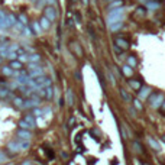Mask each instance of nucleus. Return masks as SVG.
<instances>
[{
  "label": "nucleus",
  "mask_w": 165,
  "mask_h": 165,
  "mask_svg": "<svg viewBox=\"0 0 165 165\" xmlns=\"http://www.w3.org/2000/svg\"><path fill=\"white\" fill-rule=\"evenodd\" d=\"M31 148V141H13L7 145V149L10 151L12 154H17V152H22V151H28Z\"/></svg>",
  "instance_id": "nucleus-1"
},
{
  "label": "nucleus",
  "mask_w": 165,
  "mask_h": 165,
  "mask_svg": "<svg viewBox=\"0 0 165 165\" xmlns=\"http://www.w3.org/2000/svg\"><path fill=\"white\" fill-rule=\"evenodd\" d=\"M28 86H31L33 88H44L51 86V78L46 77V75H39L36 78H29L28 81Z\"/></svg>",
  "instance_id": "nucleus-2"
},
{
  "label": "nucleus",
  "mask_w": 165,
  "mask_h": 165,
  "mask_svg": "<svg viewBox=\"0 0 165 165\" xmlns=\"http://www.w3.org/2000/svg\"><path fill=\"white\" fill-rule=\"evenodd\" d=\"M123 16H125V9L123 7H117V9H112L107 16V22L113 23V22H117V20H123Z\"/></svg>",
  "instance_id": "nucleus-3"
},
{
  "label": "nucleus",
  "mask_w": 165,
  "mask_h": 165,
  "mask_svg": "<svg viewBox=\"0 0 165 165\" xmlns=\"http://www.w3.org/2000/svg\"><path fill=\"white\" fill-rule=\"evenodd\" d=\"M44 16L48 17L51 22H55L57 20V17H58V13H57V9H55V6H46L44 10Z\"/></svg>",
  "instance_id": "nucleus-4"
},
{
  "label": "nucleus",
  "mask_w": 165,
  "mask_h": 165,
  "mask_svg": "<svg viewBox=\"0 0 165 165\" xmlns=\"http://www.w3.org/2000/svg\"><path fill=\"white\" fill-rule=\"evenodd\" d=\"M16 136H17V139H20V141H31L32 133H31L29 129H20V127H19V130L16 132Z\"/></svg>",
  "instance_id": "nucleus-5"
},
{
  "label": "nucleus",
  "mask_w": 165,
  "mask_h": 165,
  "mask_svg": "<svg viewBox=\"0 0 165 165\" xmlns=\"http://www.w3.org/2000/svg\"><path fill=\"white\" fill-rule=\"evenodd\" d=\"M7 28H10L9 20H7V13H5L3 10H0V31H5Z\"/></svg>",
  "instance_id": "nucleus-6"
},
{
  "label": "nucleus",
  "mask_w": 165,
  "mask_h": 165,
  "mask_svg": "<svg viewBox=\"0 0 165 165\" xmlns=\"http://www.w3.org/2000/svg\"><path fill=\"white\" fill-rule=\"evenodd\" d=\"M161 101H162V96L161 94H152L151 97H149V103L152 107H160L161 106Z\"/></svg>",
  "instance_id": "nucleus-7"
},
{
  "label": "nucleus",
  "mask_w": 165,
  "mask_h": 165,
  "mask_svg": "<svg viewBox=\"0 0 165 165\" xmlns=\"http://www.w3.org/2000/svg\"><path fill=\"white\" fill-rule=\"evenodd\" d=\"M28 75H29V78H36V77H39V75H44V70L39 68V67H36V68H33V70H29Z\"/></svg>",
  "instance_id": "nucleus-8"
},
{
  "label": "nucleus",
  "mask_w": 165,
  "mask_h": 165,
  "mask_svg": "<svg viewBox=\"0 0 165 165\" xmlns=\"http://www.w3.org/2000/svg\"><path fill=\"white\" fill-rule=\"evenodd\" d=\"M115 44H116L117 48H122V50H127V48H129V42H127L126 39H123V38H116Z\"/></svg>",
  "instance_id": "nucleus-9"
},
{
  "label": "nucleus",
  "mask_w": 165,
  "mask_h": 165,
  "mask_svg": "<svg viewBox=\"0 0 165 165\" xmlns=\"http://www.w3.org/2000/svg\"><path fill=\"white\" fill-rule=\"evenodd\" d=\"M151 94V88L149 87H141L139 88V99L141 100H146Z\"/></svg>",
  "instance_id": "nucleus-10"
},
{
  "label": "nucleus",
  "mask_w": 165,
  "mask_h": 165,
  "mask_svg": "<svg viewBox=\"0 0 165 165\" xmlns=\"http://www.w3.org/2000/svg\"><path fill=\"white\" fill-rule=\"evenodd\" d=\"M39 25H41V28H42L44 31H48V29L51 28V20L48 19V17L42 16L41 17V20H39Z\"/></svg>",
  "instance_id": "nucleus-11"
},
{
  "label": "nucleus",
  "mask_w": 165,
  "mask_h": 165,
  "mask_svg": "<svg viewBox=\"0 0 165 165\" xmlns=\"http://www.w3.org/2000/svg\"><path fill=\"white\" fill-rule=\"evenodd\" d=\"M10 68H13L15 71H19L23 68V62H20L19 60H12L10 61Z\"/></svg>",
  "instance_id": "nucleus-12"
},
{
  "label": "nucleus",
  "mask_w": 165,
  "mask_h": 165,
  "mask_svg": "<svg viewBox=\"0 0 165 165\" xmlns=\"http://www.w3.org/2000/svg\"><path fill=\"white\" fill-rule=\"evenodd\" d=\"M65 100H67V105H68V106L74 105V96H72V90H71V88H68V90H67Z\"/></svg>",
  "instance_id": "nucleus-13"
},
{
  "label": "nucleus",
  "mask_w": 165,
  "mask_h": 165,
  "mask_svg": "<svg viewBox=\"0 0 165 165\" xmlns=\"http://www.w3.org/2000/svg\"><path fill=\"white\" fill-rule=\"evenodd\" d=\"M12 93H10V90L6 87H0V99H7V97H10Z\"/></svg>",
  "instance_id": "nucleus-14"
},
{
  "label": "nucleus",
  "mask_w": 165,
  "mask_h": 165,
  "mask_svg": "<svg viewBox=\"0 0 165 165\" xmlns=\"http://www.w3.org/2000/svg\"><path fill=\"white\" fill-rule=\"evenodd\" d=\"M25 120L29 123V126H31V129H33V127L36 126V120H35V116L33 115H26L25 117H23Z\"/></svg>",
  "instance_id": "nucleus-15"
},
{
  "label": "nucleus",
  "mask_w": 165,
  "mask_h": 165,
  "mask_svg": "<svg viewBox=\"0 0 165 165\" xmlns=\"http://www.w3.org/2000/svg\"><path fill=\"white\" fill-rule=\"evenodd\" d=\"M109 26H110V31H112V32H116V31H119V29L123 26V20H117V22L110 23Z\"/></svg>",
  "instance_id": "nucleus-16"
},
{
  "label": "nucleus",
  "mask_w": 165,
  "mask_h": 165,
  "mask_svg": "<svg viewBox=\"0 0 165 165\" xmlns=\"http://www.w3.org/2000/svg\"><path fill=\"white\" fill-rule=\"evenodd\" d=\"M32 29H33V33L35 35H41L42 33V28H41V25H39V22H32Z\"/></svg>",
  "instance_id": "nucleus-17"
},
{
  "label": "nucleus",
  "mask_w": 165,
  "mask_h": 165,
  "mask_svg": "<svg viewBox=\"0 0 165 165\" xmlns=\"http://www.w3.org/2000/svg\"><path fill=\"white\" fill-rule=\"evenodd\" d=\"M41 61V55L39 54H31V55H28V62H39Z\"/></svg>",
  "instance_id": "nucleus-18"
},
{
  "label": "nucleus",
  "mask_w": 165,
  "mask_h": 165,
  "mask_svg": "<svg viewBox=\"0 0 165 165\" xmlns=\"http://www.w3.org/2000/svg\"><path fill=\"white\" fill-rule=\"evenodd\" d=\"M44 90H45V99L46 100L52 99V96H54V90H52V87L48 86V87H44Z\"/></svg>",
  "instance_id": "nucleus-19"
},
{
  "label": "nucleus",
  "mask_w": 165,
  "mask_h": 165,
  "mask_svg": "<svg viewBox=\"0 0 165 165\" xmlns=\"http://www.w3.org/2000/svg\"><path fill=\"white\" fill-rule=\"evenodd\" d=\"M148 143H149V145H151V146H152V148L155 149V151H161L160 143L156 142V141H155L154 138H151V136H149V138H148Z\"/></svg>",
  "instance_id": "nucleus-20"
},
{
  "label": "nucleus",
  "mask_w": 165,
  "mask_h": 165,
  "mask_svg": "<svg viewBox=\"0 0 165 165\" xmlns=\"http://www.w3.org/2000/svg\"><path fill=\"white\" fill-rule=\"evenodd\" d=\"M2 72H3V75L10 77V75H13V74H15V70H13V68H10V65H9V67H3V68H2Z\"/></svg>",
  "instance_id": "nucleus-21"
},
{
  "label": "nucleus",
  "mask_w": 165,
  "mask_h": 165,
  "mask_svg": "<svg viewBox=\"0 0 165 165\" xmlns=\"http://www.w3.org/2000/svg\"><path fill=\"white\" fill-rule=\"evenodd\" d=\"M129 84H130V87H132L135 91H139V88L142 87L141 81H138V80H130V81H129Z\"/></svg>",
  "instance_id": "nucleus-22"
},
{
  "label": "nucleus",
  "mask_w": 165,
  "mask_h": 165,
  "mask_svg": "<svg viewBox=\"0 0 165 165\" xmlns=\"http://www.w3.org/2000/svg\"><path fill=\"white\" fill-rule=\"evenodd\" d=\"M122 72H123V75H126V77H130L133 74V68L129 65H125L123 68H122Z\"/></svg>",
  "instance_id": "nucleus-23"
},
{
  "label": "nucleus",
  "mask_w": 165,
  "mask_h": 165,
  "mask_svg": "<svg viewBox=\"0 0 165 165\" xmlns=\"http://www.w3.org/2000/svg\"><path fill=\"white\" fill-rule=\"evenodd\" d=\"M7 20H9V25L12 26H15L17 22V16H15V15H12V13H7Z\"/></svg>",
  "instance_id": "nucleus-24"
},
{
  "label": "nucleus",
  "mask_w": 165,
  "mask_h": 165,
  "mask_svg": "<svg viewBox=\"0 0 165 165\" xmlns=\"http://www.w3.org/2000/svg\"><path fill=\"white\" fill-rule=\"evenodd\" d=\"M138 64V60L133 57V55H130V57H127V65L129 67H132V68H135Z\"/></svg>",
  "instance_id": "nucleus-25"
},
{
  "label": "nucleus",
  "mask_w": 165,
  "mask_h": 165,
  "mask_svg": "<svg viewBox=\"0 0 165 165\" xmlns=\"http://www.w3.org/2000/svg\"><path fill=\"white\" fill-rule=\"evenodd\" d=\"M122 6H123V0H115V2L109 6V10L110 9H117V7H122Z\"/></svg>",
  "instance_id": "nucleus-26"
},
{
  "label": "nucleus",
  "mask_w": 165,
  "mask_h": 165,
  "mask_svg": "<svg viewBox=\"0 0 165 165\" xmlns=\"http://www.w3.org/2000/svg\"><path fill=\"white\" fill-rule=\"evenodd\" d=\"M32 115L35 117H39V116L44 115V109H39V107H33L32 109Z\"/></svg>",
  "instance_id": "nucleus-27"
},
{
  "label": "nucleus",
  "mask_w": 165,
  "mask_h": 165,
  "mask_svg": "<svg viewBox=\"0 0 165 165\" xmlns=\"http://www.w3.org/2000/svg\"><path fill=\"white\" fill-rule=\"evenodd\" d=\"M19 127L20 129H31V126H29V123H28L25 119H22V120H19Z\"/></svg>",
  "instance_id": "nucleus-28"
},
{
  "label": "nucleus",
  "mask_w": 165,
  "mask_h": 165,
  "mask_svg": "<svg viewBox=\"0 0 165 165\" xmlns=\"http://www.w3.org/2000/svg\"><path fill=\"white\" fill-rule=\"evenodd\" d=\"M17 20L20 23H23V25H28L29 23V20H28V17L25 15H17Z\"/></svg>",
  "instance_id": "nucleus-29"
},
{
  "label": "nucleus",
  "mask_w": 165,
  "mask_h": 165,
  "mask_svg": "<svg viewBox=\"0 0 165 165\" xmlns=\"http://www.w3.org/2000/svg\"><path fill=\"white\" fill-rule=\"evenodd\" d=\"M13 103H15V106H17V107H22L23 100L20 99V97H15V99H13Z\"/></svg>",
  "instance_id": "nucleus-30"
},
{
  "label": "nucleus",
  "mask_w": 165,
  "mask_h": 165,
  "mask_svg": "<svg viewBox=\"0 0 165 165\" xmlns=\"http://www.w3.org/2000/svg\"><path fill=\"white\" fill-rule=\"evenodd\" d=\"M133 146H135V151H136L138 154H142V146H141V143L139 142H136V141H135V142H133Z\"/></svg>",
  "instance_id": "nucleus-31"
},
{
  "label": "nucleus",
  "mask_w": 165,
  "mask_h": 165,
  "mask_svg": "<svg viewBox=\"0 0 165 165\" xmlns=\"http://www.w3.org/2000/svg\"><path fill=\"white\" fill-rule=\"evenodd\" d=\"M17 60L20 61V62H26V61H28V55L26 54H20L19 57H17Z\"/></svg>",
  "instance_id": "nucleus-32"
},
{
  "label": "nucleus",
  "mask_w": 165,
  "mask_h": 165,
  "mask_svg": "<svg viewBox=\"0 0 165 165\" xmlns=\"http://www.w3.org/2000/svg\"><path fill=\"white\" fill-rule=\"evenodd\" d=\"M45 3L48 6H55V3H57V0H45Z\"/></svg>",
  "instance_id": "nucleus-33"
},
{
  "label": "nucleus",
  "mask_w": 165,
  "mask_h": 165,
  "mask_svg": "<svg viewBox=\"0 0 165 165\" xmlns=\"http://www.w3.org/2000/svg\"><path fill=\"white\" fill-rule=\"evenodd\" d=\"M133 103H135V106H136L138 109H142V105H141V103H139V100H135V101H133Z\"/></svg>",
  "instance_id": "nucleus-34"
},
{
  "label": "nucleus",
  "mask_w": 165,
  "mask_h": 165,
  "mask_svg": "<svg viewBox=\"0 0 165 165\" xmlns=\"http://www.w3.org/2000/svg\"><path fill=\"white\" fill-rule=\"evenodd\" d=\"M74 20H75L77 23H80V15H78V13H75V15H74Z\"/></svg>",
  "instance_id": "nucleus-35"
},
{
  "label": "nucleus",
  "mask_w": 165,
  "mask_h": 165,
  "mask_svg": "<svg viewBox=\"0 0 165 165\" xmlns=\"http://www.w3.org/2000/svg\"><path fill=\"white\" fill-rule=\"evenodd\" d=\"M122 96H123V99H125V100H129V96H127V94L125 93L123 90H122Z\"/></svg>",
  "instance_id": "nucleus-36"
},
{
  "label": "nucleus",
  "mask_w": 165,
  "mask_h": 165,
  "mask_svg": "<svg viewBox=\"0 0 165 165\" xmlns=\"http://www.w3.org/2000/svg\"><path fill=\"white\" fill-rule=\"evenodd\" d=\"M3 161H5V154L0 151V162H3Z\"/></svg>",
  "instance_id": "nucleus-37"
},
{
  "label": "nucleus",
  "mask_w": 165,
  "mask_h": 165,
  "mask_svg": "<svg viewBox=\"0 0 165 165\" xmlns=\"http://www.w3.org/2000/svg\"><path fill=\"white\" fill-rule=\"evenodd\" d=\"M75 123V117H71V120H70V126H72Z\"/></svg>",
  "instance_id": "nucleus-38"
},
{
  "label": "nucleus",
  "mask_w": 165,
  "mask_h": 165,
  "mask_svg": "<svg viewBox=\"0 0 165 165\" xmlns=\"http://www.w3.org/2000/svg\"><path fill=\"white\" fill-rule=\"evenodd\" d=\"M88 2H90V0H82V5L87 6V5H88Z\"/></svg>",
  "instance_id": "nucleus-39"
},
{
  "label": "nucleus",
  "mask_w": 165,
  "mask_h": 165,
  "mask_svg": "<svg viewBox=\"0 0 165 165\" xmlns=\"http://www.w3.org/2000/svg\"><path fill=\"white\" fill-rule=\"evenodd\" d=\"M23 165H31V162H29V161H26V162H23Z\"/></svg>",
  "instance_id": "nucleus-40"
},
{
  "label": "nucleus",
  "mask_w": 165,
  "mask_h": 165,
  "mask_svg": "<svg viewBox=\"0 0 165 165\" xmlns=\"http://www.w3.org/2000/svg\"><path fill=\"white\" fill-rule=\"evenodd\" d=\"M71 2H72V3H77V2H78V0H71Z\"/></svg>",
  "instance_id": "nucleus-41"
},
{
  "label": "nucleus",
  "mask_w": 165,
  "mask_h": 165,
  "mask_svg": "<svg viewBox=\"0 0 165 165\" xmlns=\"http://www.w3.org/2000/svg\"><path fill=\"white\" fill-rule=\"evenodd\" d=\"M162 109H164V110H165V101H164V105H162Z\"/></svg>",
  "instance_id": "nucleus-42"
},
{
  "label": "nucleus",
  "mask_w": 165,
  "mask_h": 165,
  "mask_svg": "<svg viewBox=\"0 0 165 165\" xmlns=\"http://www.w3.org/2000/svg\"><path fill=\"white\" fill-rule=\"evenodd\" d=\"M141 2H151V0H141Z\"/></svg>",
  "instance_id": "nucleus-43"
},
{
  "label": "nucleus",
  "mask_w": 165,
  "mask_h": 165,
  "mask_svg": "<svg viewBox=\"0 0 165 165\" xmlns=\"http://www.w3.org/2000/svg\"><path fill=\"white\" fill-rule=\"evenodd\" d=\"M162 141H164V142H165V136H162Z\"/></svg>",
  "instance_id": "nucleus-44"
},
{
  "label": "nucleus",
  "mask_w": 165,
  "mask_h": 165,
  "mask_svg": "<svg viewBox=\"0 0 165 165\" xmlns=\"http://www.w3.org/2000/svg\"><path fill=\"white\" fill-rule=\"evenodd\" d=\"M31 2H32V3H35V2H36V0H31Z\"/></svg>",
  "instance_id": "nucleus-45"
},
{
  "label": "nucleus",
  "mask_w": 165,
  "mask_h": 165,
  "mask_svg": "<svg viewBox=\"0 0 165 165\" xmlns=\"http://www.w3.org/2000/svg\"><path fill=\"white\" fill-rule=\"evenodd\" d=\"M110 2H115V0H110Z\"/></svg>",
  "instance_id": "nucleus-46"
}]
</instances>
